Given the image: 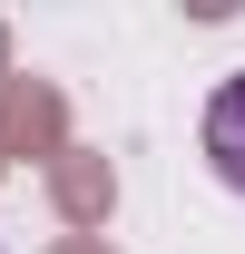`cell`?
<instances>
[{
    "label": "cell",
    "mask_w": 245,
    "mask_h": 254,
    "mask_svg": "<svg viewBox=\"0 0 245 254\" xmlns=\"http://www.w3.org/2000/svg\"><path fill=\"white\" fill-rule=\"evenodd\" d=\"M49 186H59V215L69 225H98L108 205H118V176H108V157H89V147H59V157H49Z\"/></svg>",
    "instance_id": "6da1fadb"
},
{
    "label": "cell",
    "mask_w": 245,
    "mask_h": 254,
    "mask_svg": "<svg viewBox=\"0 0 245 254\" xmlns=\"http://www.w3.org/2000/svg\"><path fill=\"white\" fill-rule=\"evenodd\" d=\"M206 166H216V176L245 195V68H236V78L206 98Z\"/></svg>",
    "instance_id": "7a4b0ae2"
},
{
    "label": "cell",
    "mask_w": 245,
    "mask_h": 254,
    "mask_svg": "<svg viewBox=\"0 0 245 254\" xmlns=\"http://www.w3.org/2000/svg\"><path fill=\"white\" fill-rule=\"evenodd\" d=\"M49 254H108V245H98V235H59Z\"/></svg>",
    "instance_id": "3957f363"
},
{
    "label": "cell",
    "mask_w": 245,
    "mask_h": 254,
    "mask_svg": "<svg viewBox=\"0 0 245 254\" xmlns=\"http://www.w3.org/2000/svg\"><path fill=\"white\" fill-rule=\"evenodd\" d=\"M0 68H10V30H0Z\"/></svg>",
    "instance_id": "277c9868"
}]
</instances>
